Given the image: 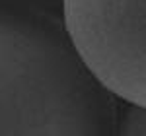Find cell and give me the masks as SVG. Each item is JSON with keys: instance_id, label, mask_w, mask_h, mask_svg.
<instances>
[{"instance_id": "6da1fadb", "label": "cell", "mask_w": 146, "mask_h": 136, "mask_svg": "<svg viewBox=\"0 0 146 136\" xmlns=\"http://www.w3.org/2000/svg\"><path fill=\"white\" fill-rule=\"evenodd\" d=\"M78 58L101 88L146 109V0H62Z\"/></svg>"}, {"instance_id": "7a4b0ae2", "label": "cell", "mask_w": 146, "mask_h": 136, "mask_svg": "<svg viewBox=\"0 0 146 136\" xmlns=\"http://www.w3.org/2000/svg\"><path fill=\"white\" fill-rule=\"evenodd\" d=\"M121 134L127 136H146V109L131 107L121 123Z\"/></svg>"}]
</instances>
